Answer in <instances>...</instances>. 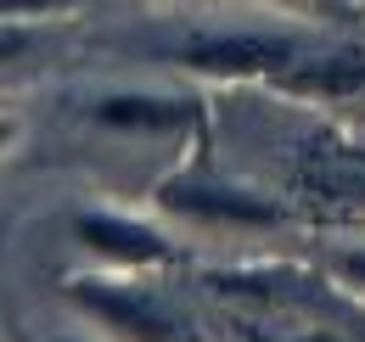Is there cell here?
I'll return each mask as SVG.
<instances>
[{
  "mask_svg": "<svg viewBox=\"0 0 365 342\" xmlns=\"http://www.w3.org/2000/svg\"><path fill=\"white\" fill-rule=\"evenodd\" d=\"M29 28H11V23H0V62H17L23 51H29Z\"/></svg>",
  "mask_w": 365,
  "mask_h": 342,
  "instance_id": "8",
  "label": "cell"
},
{
  "mask_svg": "<svg viewBox=\"0 0 365 342\" xmlns=\"http://www.w3.org/2000/svg\"><path fill=\"white\" fill-rule=\"evenodd\" d=\"M62 342H68V337H62Z\"/></svg>",
  "mask_w": 365,
  "mask_h": 342,
  "instance_id": "12",
  "label": "cell"
},
{
  "mask_svg": "<svg viewBox=\"0 0 365 342\" xmlns=\"http://www.w3.org/2000/svg\"><path fill=\"white\" fill-rule=\"evenodd\" d=\"M180 62L208 79H275L298 62V51L281 34H214V40L185 45Z\"/></svg>",
  "mask_w": 365,
  "mask_h": 342,
  "instance_id": "1",
  "label": "cell"
},
{
  "mask_svg": "<svg viewBox=\"0 0 365 342\" xmlns=\"http://www.w3.org/2000/svg\"><path fill=\"white\" fill-rule=\"evenodd\" d=\"M11 135H17V124H11V118H0V152L11 146Z\"/></svg>",
  "mask_w": 365,
  "mask_h": 342,
  "instance_id": "10",
  "label": "cell"
},
{
  "mask_svg": "<svg viewBox=\"0 0 365 342\" xmlns=\"http://www.w3.org/2000/svg\"><path fill=\"white\" fill-rule=\"evenodd\" d=\"M73 242L85 253H96L101 264H113V269H152V264H169L175 258V247L152 224H140L130 214H107V208L73 214Z\"/></svg>",
  "mask_w": 365,
  "mask_h": 342,
  "instance_id": "3",
  "label": "cell"
},
{
  "mask_svg": "<svg viewBox=\"0 0 365 342\" xmlns=\"http://www.w3.org/2000/svg\"><path fill=\"white\" fill-rule=\"evenodd\" d=\"M298 342H337V337H326V331H315V337H298Z\"/></svg>",
  "mask_w": 365,
  "mask_h": 342,
  "instance_id": "11",
  "label": "cell"
},
{
  "mask_svg": "<svg viewBox=\"0 0 365 342\" xmlns=\"http://www.w3.org/2000/svg\"><path fill=\"white\" fill-rule=\"evenodd\" d=\"M68 292H73V303H79L91 320H101L107 331H118L124 342H180L175 320H169L152 298H140L135 286H118V281H96V275H85V281H73Z\"/></svg>",
  "mask_w": 365,
  "mask_h": 342,
  "instance_id": "2",
  "label": "cell"
},
{
  "mask_svg": "<svg viewBox=\"0 0 365 342\" xmlns=\"http://www.w3.org/2000/svg\"><path fill=\"white\" fill-rule=\"evenodd\" d=\"M91 0H0V17H51V11H73Z\"/></svg>",
  "mask_w": 365,
  "mask_h": 342,
  "instance_id": "7",
  "label": "cell"
},
{
  "mask_svg": "<svg viewBox=\"0 0 365 342\" xmlns=\"http://www.w3.org/2000/svg\"><path fill=\"white\" fill-rule=\"evenodd\" d=\"M158 202L169 214L202 219V224H275L281 219V208L264 202L259 191H236V185H220V180H163Z\"/></svg>",
  "mask_w": 365,
  "mask_h": 342,
  "instance_id": "4",
  "label": "cell"
},
{
  "mask_svg": "<svg viewBox=\"0 0 365 342\" xmlns=\"http://www.w3.org/2000/svg\"><path fill=\"white\" fill-rule=\"evenodd\" d=\"M281 95H309V101H349L365 90V56H298L287 73L270 79Z\"/></svg>",
  "mask_w": 365,
  "mask_h": 342,
  "instance_id": "5",
  "label": "cell"
},
{
  "mask_svg": "<svg viewBox=\"0 0 365 342\" xmlns=\"http://www.w3.org/2000/svg\"><path fill=\"white\" fill-rule=\"evenodd\" d=\"M337 275H343V281H354V286H365V247L337 253Z\"/></svg>",
  "mask_w": 365,
  "mask_h": 342,
  "instance_id": "9",
  "label": "cell"
},
{
  "mask_svg": "<svg viewBox=\"0 0 365 342\" xmlns=\"http://www.w3.org/2000/svg\"><path fill=\"white\" fill-rule=\"evenodd\" d=\"M96 124L130 129V135H169V129L197 124V107L169 101V95H107V101H96Z\"/></svg>",
  "mask_w": 365,
  "mask_h": 342,
  "instance_id": "6",
  "label": "cell"
}]
</instances>
